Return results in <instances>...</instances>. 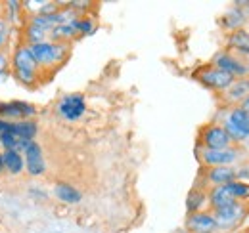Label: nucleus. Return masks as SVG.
<instances>
[{
	"instance_id": "5",
	"label": "nucleus",
	"mask_w": 249,
	"mask_h": 233,
	"mask_svg": "<svg viewBox=\"0 0 249 233\" xmlns=\"http://www.w3.org/2000/svg\"><path fill=\"white\" fill-rule=\"evenodd\" d=\"M199 147L201 149H228L232 147V140L220 122H209L207 126L201 128Z\"/></svg>"
},
{
	"instance_id": "14",
	"label": "nucleus",
	"mask_w": 249,
	"mask_h": 233,
	"mask_svg": "<svg viewBox=\"0 0 249 233\" xmlns=\"http://www.w3.org/2000/svg\"><path fill=\"white\" fill-rule=\"evenodd\" d=\"M203 180L211 187L226 185V183H230V182L236 180V170H234V166H213V168H207L205 170Z\"/></svg>"
},
{
	"instance_id": "3",
	"label": "nucleus",
	"mask_w": 249,
	"mask_h": 233,
	"mask_svg": "<svg viewBox=\"0 0 249 233\" xmlns=\"http://www.w3.org/2000/svg\"><path fill=\"white\" fill-rule=\"evenodd\" d=\"M87 113V98L85 94L71 92L62 96L56 101V115L65 122H77Z\"/></svg>"
},
{
	"instance_id": "1",
	"label": "nucleus",
	"mask_w": 249,
	"mask_h": 233,
	"mask_svg": "<svg viewBox=\"0 0 249 233\" xmlns=\"http://www.w3.org/2000/svg\"><path fill=\"white\" fill-rule=\"evenodd\" d=\"M10 67H12V77L21 84V86L31 88L40 81V69L33 58L31 48L27 44H18L10 56Z\"/></svg>"
},
{
	"instance_id": "11",
	"label": "nucleus",
	"mask_w": 249,
	"mask_h": 233,
	"mask_svg": "<svg viewBox=\"0 0 249 233\" xmlns=\"http://www.w3.org/2000/svg\"><path fill=\"white\" fill-rule=\"evenodd\" d=\"M213 67H217L220 71H226L228 75H232L234 79H246L249 77L248 63L242 59L234 58L230 52H218L217 56L213 58Z\"/></svg>"
},
{
	"instance_id": "22",
	"label": "nucleus",
	"mask_w": 249,
	"mask_h": 233,
	"mask_svg": "<svg viewBox=\"0 0 249 233\" xmlns=\"http://www.w3.org/2000/svg\"><path fill=\"white\" fill-rule=\"evenodd\" d=\"M224 187H226V189H228V193H230L236 201H240V203H244V201H248L249 199V183H244V182L234 180V182L226 183Z\"/></svg>"
},
{
	"instance_id": "10",
	"label": "nucleus",
	"mask_w": 249,
	"mask_h": 233,
	"mask_svg": "<svg viewBox=\"0 0 249 233\" xmlns=\"http://www.w3.org/2000/svg\"><path fill=\"white\" fill-rule=\"evenodd\" d=\"M23 161H25V170L31 178H38L46 172V159L42 146L35 140L23 149Z\"/></svg>"
},
{
	"instance_id": "26",
	"label": "nucleus",
	"mask_w": 249,
	"mask_h": 233,
	"mask_svg": "<svg viewBox=\"0 0 249 233\" xmlns=\"http://www.w3.org/2000/svg\"><path fill=\"white\" fill-rule=\"evenodd\" d=\"M6 44H8V33H0V52Z\"/></svg>"
},
{
	"instance_id": "2",
	"label": "nucleus",
	"mask_w": 249,
	"mask_h": 233,
	"mask_svg": "<svg viewBox=\"0 0 249 233\" xmlns=\"http://www.w3.org/2000/svg\"><path fill=\"white\" fill-rule=\"evenodd\" d=\"M29 48H31L33 58H35L40 71H56L69 58V44L67 42L46 40V42L35 44V46H29Z\"/></svg>"
},
{
	"instance_id": "4",
	"label": "nucleus",
	"mask_w": 249,
	"mask_h": 233,
	"mask_svg": "<svg viewBox=\"0 0 249 233\" xmlns=\"http://www.w3.org/2000/svg\"><path fill=\"white\" fill-rule=\"evenodd\" d=\"M226 134L230 136L232 144L234 142H248L249 140V115L240 107L234 105L222 122Z\"/></svg>"
},
{
	"instance_id": "32",
	"label": "nucleus",
	"mask_w": 249,
	"mask_h": 233,
	"mask_svg": "<svg viewBox=\"0 0 249 233\" xmlns=\"http://www.w3.org/2000/svg\"><path fill=\"white\" fill-rule=\"evenodd\" d=\"M173 233H188L186 230H178V232H173Z\"/></svg>"
},
{
	"instance_id": "13",
	"label": "nucleus",
	"mask_w": 249,
	"mask_h": 233,
	"mask_svg": "<svg viewBox=\"0 0 249 233\" xmlns=\"http://www.w3.org/2000/svg\"><path fill=\"white\" fill-rule=\"evenodd\" d=\"M52 195L63 204H79L83 201V191L67 182H58L52 187Z\"/></svg>"
},
{
	"instance_id": "17",
	"label": "nucleus",
	"mask_w": 249,
	"mask_h": 233,
	"mask_svg": "<svg viewBox=\"0 0 249 233\" xmlns=\"http://www.w3.org/2000/svg\"><path fill=\"white\" fill-rule=\"evenodd\" d=\"M207 189L205 187H194L186 197V210L188 214H194V212H201L205 210L207 206Z\"/></svg>"
},
{
	"instance_id": "7",
	"label": "nucleus",
	"mask_w": 249,
	"mask_h": 233,
	"mask_svg": "<svg viewBox=\"0 0 249 233\" xmlns=\"http://www.w3.org/2000/svg\"><path fill=\"white\" fill-rule=\"evenodd\" d=\"M238 159H240V151L236 147H228V149H201V153H199V161H201V165L205 168L232 166Z\"/></svg>"
},
{
	"instance_id": "12",
	"label": "nucleus",
	"mask_w": 249,
	"mask_h": 233,
	"mask_svg": "<svg viewBox=\"0 0 249 233\" xmlns=\"http://www.w3.org/2000/svg\"><path fill=\"white\" fill-rule=\"evenodd\" d=\"M184 230L188 233H217V222L211 210H201L188 214L184 222Z\"/></svg>"
},
{
	"instance_id": "27",
	"label": "nucleus",
	"mask_w": 249,
	"mask_h": 233,
	"mask_svg": "<svg viewBox=\"0 0 249 233\" xmlns=\"http://www.w3.org/2000/svg\"><path fill=\"white\" fill-rule=\"evenodd\" d=\"M240 107H242V109H244V111H246V113L249 115V96L246 98V100H244V101H242V103H240Z\"/></svg>"
},
{
	"instance_id": "29",
	"label": "nucleus",
	"mask_w": 249,
	"mask_h": 233,
	"mask_svg": "<svg viewBox=\"0 0 249 233\" xmlns=\"http://www.w3.org/2000/svg\"><path fill=\"white\" fill-rule=\"evenodd\" d=\"M0 33H8V23L4 19H0Z\"/></svg>"
},
{
	"instance_id": "28",
	"label": "nucleus",
	"mask_w": 249,
	"mask_h": 233,
	"mask_svg": "<svg viewBox=\"0 0 249 233\" xmlns=\"http://www.w3.org/2000/svg\"><path fill=\"white\" fill-rule=\"evenodd\" d=\"M10 75H12L10 71H2V73H0V84H2L6 79H10Z\"/></svg>"
},
{
	"instance_id": "25",
	"label": "nucleus",
	"mask_w": 249,
	"mask_h": 233,
	"mask_svg": "<svg viewBox=\"0 0 249 233\" xmlns=\"http://www.w3.org/2000/svg\"><path fill=\"white\" fill-rule=\"evenodd\" d=\"M8 65H10V58L4 52H0V73L2 71H8Z\"/></svg>"
},
{
	"instance_id": "24",
	"label": "nucleus",
	"mask_w": 249,
	"mask_h": 233,
	"mask_svg": "<svg viewBox=\"0 0 249 233\" xmlns=\"http://www.w3.org/2000/svg\"><path fill=\"white\" fill-rule=\"evenodd\" d=\"M234 170H236V180H238V182L249 183V165H244V166L234 168Z\"/></svg>"
},
{
	"instance_id": "31",
	"label": "nucleus",
	"mask_w": 249,
	"mask_h": 233,
	"mask_svg": "<svg viewBox=\"0 0 249 233\" xmlns=\"http://www.w3.org/2000/svg\"><path fill=\"white\" fill-rule=\"evenodd\" d=\"M4 172V161H2V153H0V174Z\"/></svg>"
},
{
	"instance_id": "15",
	"label": "nucleus",
	"mask_w": 249,
	"mask_h": 233,
	"mask_svg": "<svg viewBox=\"0 0 249 233\" xmlns=\"http://www.w3.org/2000/svg\"><path fill=\"white\" fill-rule=\"evenodd\" d=\"M207 203L211 206V212L215 210H220V208H226L230 204L238 203L224 185H217V187H209L207 189Z\"/></svg>"
},
{
	"instance_id": "9",
	"label": "nucleus",
	"mask_w": 249,
	"mask_h": 233,
	"mask_svg": "<svg viewBox=\"0 0 249 233\" xmlns=\"http://www.w3.org/2000/svg\"><path fill=\"white\" fill-rule=\"evenodd\" d=\"M36 115V107L33 103L14 100V101H0V118L8 122H18V120H27Z\"/></svg>"
},
{
	"instance_id": "21",
	"label": "nucleus",
	"mask_w": 249,
	"mask_h": 233,
	"mask_svg": "<svg viewBox=\"0 0 249 233\" xmlns=\"http://www.w3.org/2000/svg\"><path fill=\"white\" fill-rule=\"evenodd\" d=\"M2 6H4L6 17H8V25H10V23H18V21L21 19V16H25V14H23V4H21L19 0H8V2H4Z\"/></svg>"
},
{
	"instance_id": "33",
	"label": "nucleus",
	"mask_w": 249,
	"mask_h": 233,
	"mask_svg": "<svg viewBox=\"0 0 249 233\" xmlns=\"http://www.w3.org/2000/svg\"><path fill=\"white\" fill-rule=\"evenodd\" d=\"M0 12H2V4H0Z\"/></svg>"
},
{
	"instance_id": "30",
	"label": "nucleus",
	"mask_w": 249,
	"mask_h": 233,
	"mask_svg": "<svg viewBox=\"0 0 249 233\" xmlns=\"http://www.w3.org/2000/svg\"><path fill=\"white\" fill-rule=\"evenodd\" d=\"M8 124H10L8 120H2V118H0V134H2V132H4L6 128H8Z\"/></svg>"
},
{
	"instance_id": "16",
	"label": "nucleus",
	"mask_w": 249,
	"mask_h": 233,
	"mask_svg": "<svg viewBox=\"0 0 249 233\" xmlns=\"http://www.w3.org/2000/svg\"><path fill=\"white\" fill-rule=\"evenodd\" d=\"M2 161H4V172L10 176H19L25 170V161H23V153L16 151V149H8L2 151Z\"/></svg>"
},
{
	"instance_id": "19",
	"label": "nucleus",
	"mask_w": 249,
	"mask_h": 233,
	"mask_svg": "<svg viewBox=\"0 0 249 233\" xmlns=\"http://www.w3.org/2000/svg\"><path fill=\"white\" fill-rule=\"evenodd\" d=\"M228 48L232 50H238L242 54L249 56V33L246 29H240V31H234L228 34V40H226Z\"/></svg>"
},
{
	"instance_id": "6",
	"label": "nucleus",
	"mask_w": 249,
	"mask_h": 233,
	"mask_svg": "<svg viewBox=\"0 0 249 233\" xmlns=\"http://www.w3.org/2000/svg\"><path fill=\"white\" fill-rule=\"evenodd\" d=\"M197 81L203 84L205 88L213 90V92H226L228 88L234 84V77L228 75L226 71H220L217 67L209 65V67H203L201 71H197Z\"/></svg>"
},
{
	"instance_id": "8",
	"label": "nucleus",
	"mask_w": 249,
	"mask_h": 233,
	"mask_svg": "<svg viewBox=\"0 0 249 233\" xmlns=\"http://www.w3.org/2000/svg\"><path fill=\"white\" fill-rule=\"evenodd\" d=\"M215 222H217L218 232H226V230H234L242 224V220L246 218V204L244 203H234L226 208H220L213 212Z\"/></svg>"
},
{
	"instance_id": "20",
	"label": "nucleus",
	"mask_w": 249,
	"mask_h": 233,
	"mask_svg": "<svg viewBox=\"0 0 249 233\" xmlns=\"http://www.w3.org/2000/svg\"><path fill=\"white\" fill-rule=\"evenodd\" d=\"M48 38H50V34H48V33L40 31L38 27H35V25L25 23V27H23V44H27V46H35V44L46 42Z\"/></svg>"
},
{
	"instance_id": "18",
	"label": "nucleus",
	"mask_w": 249,
	"mask_h": 233,
	"mask_svg": "<svg viewBox=\"0 0 249 233\" xmlns=\"http://www.w3.org/2000/svg\"><path fill=\"white\" fill-rule=\"evenodd\" d=\"M224 94H226V100L228 101H232V103L234 101H240L242 103L249 96V77H246V79H236L234 84L228 88Z\"/></svg>"
},
{
	"instance_id": "23",
	"label": "nucleus",
	"mask_w": 249,
	"mask_h": 233,
	"mask_svg": "<svg viewBox=\"0 0 249 233\" xmlns=\"http://www.w3.org/2000/svg\"><path fill=\"white\" fill-rule=\"evenodd\" d=\"M75 23H77L79 36H89V34H92L94 31H96V21H94L92 17H89V16H79L75 19Z\"/></svg>"
}]
</instances>
